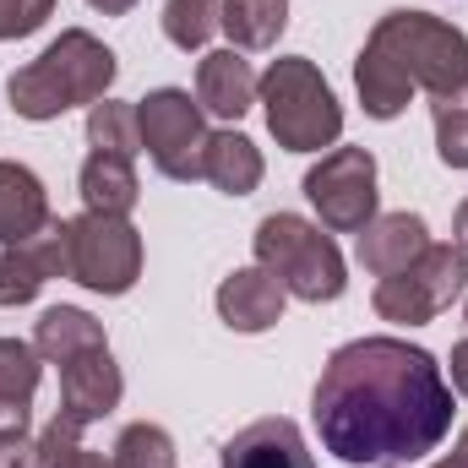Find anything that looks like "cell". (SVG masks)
Masks as SVG:
<instances>
[{"mask_svg":"<svg viewBox=\"0 0 468 468\" xmlns=\"http://www.w3.org/2000/svg\"><path fill=\"white\" fill-rule=\"evenodd\" d=\"M311 414L338 463L409 468L452 431V387L425 349L403 338H359L327 359Z\"/></svg>","mask_w":468,"mask_h":468,"instance_id":"1","label":"cell"},{"mask_svg":"<svg viewBox=\"0 0 468 468\" xmlns=\"http://www.w3.org/2000/svg\"><path fill=\"white\" fill-rule=\"evenodd\" d=\"M354 88H359V104L370 120H398L409 110L414 88H425L431 99L468 93L463 27H452L431 11H387L354 60Z\"/></svg>","mask_w":468,"mask_h":468,"instance_id":"2","label":"cell"},{"mask_svg":"<svg viewBox=\"0 0 468 468\" xmlns=\"http://www.w3.org/2000/svg\"><path fill=\"white\" fill-rule=\"evenodd\" d=\"M115 71H120L115 49H104L82 27H66L33 66L11 71L5 99H11V110L22 120H55V115H66V110H77V104L93 110L110 93Z\"/></svg>","mask_w":468,"mask_h":468,"instance_id":"3","label":"cell"},{"mask_svg":"<svg viewBox=\"0 0 468 468\" xmlns=\"http://www.w3.org/2000/svg\"><path fill=\"white\" fill-rule=\"evenodd\" d=\"M256 99L267 110V131L289 153H322L344 136V110H338L333 88L322 82V71L305 55L272 60L267 77L256 82Z\"/></svg>","mask_w":468,"mask_h":468,"instance_id":"4","label":"cell"},{"mask_svg":"<svg viewBox=\"0 0 468 468\" xmlns=\"http://www.w3.org/2000/svg\"><path fill=\"white\" fill-rule=\"evenodd\" d=\"M256 267H267L305 305H327L349 289L333 234H322L316 224H305L294 213H267L256 224Z\"/></svg>","mask_w":468,"mask_h":468,"instance_id":"5","label":"cell"},{"mask_svg":"<svg viewBox=\"0 0 468 468\" xmlns=\"http://www.w3.org/2000/svg\"><path fill=\"white\" fill-rule=\"evenodd\" d=\"M468 283V256L458 245H425L403 272L376 283V316L398 322V327H420L431 316H441Z\"/></svg>","mask_w":468,"mask_h":468,"instance_id":"6","label":"cell"},{"mask_svg":"<svg viewBox=\"0 0 468 468\" xmlns=\"http://www.w3.org/2000/svg\"><path fill=\"white\" fill-rule=\"evenodd\" d=\"M66 261L71 278L93 294H125L142 278V234L125 218L110 213H82L66 224Z\"/></svg>","mask_w":468,"mask_h":468,"instance_id":"7","label":"cell"},{"mask_svg":"<svg viewBox=\"0 0 468 468\" xmlns=\"http://www.w3.org/2000/svg\"><path fill=\"white\" fill-rule=\"evenodd\" d=\"M136 125H142V147L164 180H202L207 125H202V104H191V93H180V88L147 93L136 104Z\"/></svg>","mask_w":468,"mask_h":468,"instance_id":"8","label":"cell"},{"mask_svg":"<svg viewBox=\"0 0 468 468\" xmlns=\"http://www.w3.org/2000/svg\"><path fill=\"white\" fill-rule=\"evenodd\" d=\"M305 197L322 213V224L338 234H359L376 218V158L365 147H333L311 175Z\"/></svg>","mask_w":468,"mask_h":468,"instance_id":"9","label":"cell"},{"mask_svg":"<svg viewBox=\"0 0 468 468\" xmlns=\"http://www.w3.org/2000/svg\"><path fill=\"white\" fill-rule=\"evenodd\" d=\"M49 278H71V261H66V224H60V218H49L33 239L0 250V305H27Z\"/></svg>","mask_w":468,"mask_h":468,"instance_id":"10","label":"cell"},{"mask_svg":"<svg viewBox=\"0 0 468 468\" xmlns=\"http://www.w3.org/2000/svg\"><path fill=\"white\" fill-rule=\"evenodd\" d=\"M120 392H125V381H120V365H115V354H110V344L60 365V414L77 420L82 431L115 409Z\"/></svg>","mask_w":468,"mask_h":468,"instance_id":"11","label":"cell"},{"mask_svg":"<svg viewBox=\"0 0 468 468\" xmlns=\"http://www.w3.org/2000/svg\"><path fill=\"white\" fill-rule=\"evenodd\" d=\"M283 300L289 289L267 272V267H239L218 283V316L234 333H267L283 322Z\"/></svg>","mask_w":468,"mask_h":468,"instance_id":"12","label":"cell"},{"mask_svg":"<svg viewBox=\"0 0 468 468\" xmlns=\"http://www.w3.org/2000/svg\"><path fill=\"white\" fill-rule=\"evenodd\" d=\"M218 468H316L294 420H256L224 447Z\"/></svg>","mask_w":468,"mask_h":468,"instance_id":"13","label":"cell"},{"mask_svg":"<svg viewBox=\"0 0 468 468\" xmlns=\"http://www.w3.org/2000/svg\"><path fill=\"white\" fill-rule=\"evenodd\" d=\"M431 245V229L420 213H381L359 229V267L376 272V278H392L403 272L420 250Z\"/></svg>","mask_w":468,"mask_h":468,"instance_id":"14","label":"cell"},{"mask_svg":"<svg viewBox=\"0 0 468 468\" xmlns=\"http://www.w3.org/2000/svg\"><path fill=\"white\" fill-rule=\"evenodd\" d=\"M197 104L218 120H239L256 104V71L239 49H213L197 66Z\"/></svg>","mask_w":468,"mask_h":468,"instance_id":"15","label":"cell"},{"mask_svg":"<svg viewBox=\"0 0 468 468\" xmlns=\"http://www.w3.org/2000/svg\"><path fill=\"white\" fill-rule=\"evenodd\" d=\"M38 349L22 338H0V436H27L33 392H38Z\"/></svg>","mask_w":468,"mask_h":468,"instance_id":"16","label":"cell"},{"mask_svg":"<svg viewBox=\"0 0 468 468\" xmlns=\"http://www.w3.org/2000/svg\"><path fill=\"white\" fill-rule=\"evenodd\" d=\"M49 224V197L27 164H0V245H22Z\"/></svg>","mask_w":468,"mask_h":468,"instance_id":"17","label":"cell"},{"mask_svg":"<svg viewBox=\"0 0 468 468\" xmlns=\"http://www.w3.org/2000/svg\"><path fill=\"white\" fill-rule=\"evenodd\" d=\"M202 180L218 186L224 197H250L261 186V153L239 131H213L202 147Z\"/></svg>","mask_w":468,"mask_h":468,"instance_id":"18","label":"cell"},{"mask_svg":"<svg viewBox=\"0 0 468 468\" xmlns=\"http://www.w3.org/2000/svg\"><path fill=\"white\" fill-rule=\"evenodd\" d=\"M33 349L49 365H66V359H77V354H88V349H104V327L88 311H77V305H55V311L38 316Z\"/></svg>","mask_w":468,"mask_h":468,"instance_id":"19","label":"cell"},{"mask_svg":"<svg viewBox=\"0 0 468 468\" xmlns=\"http://www.w3.org/2000/svg\"><path fill=\"white\" fill-rule=\"evenodd\" d=\"M136 169H131V158H120V153H88V164H82V202H88V213H110V218H125L131 207H136Z\"/></svg>","mask_w":468,"mask_h":468,"instance_id":"20","label":"cell"},{"mask_svg":"<svg viewBox=\"0 0 468 468\" xmlns=\"http://www.w3.org/2000/svg\"><path fill=\"white\" fill-rule=\"evenodd\" d=\"M218 27L234 38V49H272L289 27V0H224Z\"/></svg>","mask_w":468,"mask_h":468,"instance_id":"21","label":"cell"},{"mask_svg":"<svg viewBox=\"0 0 468 468\" xmlns=\"http://www.w3.org/2000/svg\"><path fill=\"white\" fill-rule=\"evenodd\" d=\"M88 142L93 153H120V158H136L142 153V125H136V104H115V99H99L88 110Z\"/></svg>","mask_w":468,"mask_h":468,"instance_id":"22","label":"cell"},{"mask_svg":"<svg viewBox=\"0 0 468 468\" xmlns=\"http://www.w3.org/2000/svg\"><path fill=\"white\" fill-rule=\"evenodd\" d=\"M218 5L224 0H169L164 5V33L175 49H202L218 33Z\"/></svg>","mask_w":468,"mask_h":468,"instance_id":"23","label":"cell"},{"mask_svg":"<svg viewBox=\"0 0 468 468\" xmlns=\"http://www.w3.org/2000/svg\"><path fill=\"white\" fill-rule=\"evenodd\" d=\"M77 436H82V425H77V420H66V414H55V420L44 425V436H38L44 468H115V458L88 452Z\"/></svg>","mask_w":468,"mask_h":468,"instance_id":"24","label":"cell"},{"mask_svg":"<svg viewBox=\"0 0 468 468\" xmlns=\"http://www.w3.org/2000/svg\"><path fill=\"white\" fill-rule=\"evenodd\" d=\"M115 468H175V441L158 425H125L115 441Z\"/></svg>","mask_w":468,"mask_h":468,"instance_id":"25","label":"cell"},{"mask_svg":"<svg viewBox=\"0 0 468 468\" xmlns=\"http://www.w3.org/2000/svg\"><path fill=\"white\" fill-rule=\"evenodd\" d=\"M431 115H436V153H441V164L447 169H468V104L436 99Z\"/></svg>","mask_w":468,"mask_h":468,"instance_id":"26","label":"cell"},{"mask_svg":"<svg viewBox=\"0 0 468 468\" xmlns=\"http://www.w3.org/2000/svg\"><path fill=\"white\" fill-rule=\"evenodd\" d=\"M55 0H0V38H27L49 22Z\"/></svg>","mask_w":468,"mask_h":468,"instance_id":"27","label":"cell"},{"mask_svg":"<svg viewBox=\"0 0 468 468\" xmlns=\"http://www.w3.org/2000/svg\"><path fill=\"white\" fill-rule=\"evenodd\" d=\"M0 468H44L38 441H27V436H0Z\"/></svg>","mask_w":468,"mask_h":468,"instance_id":"28","label":"cell"},{"mask_svg":"<svg viewBox=\"0 0 468 468\" xmlns=\"http://www.w3.org/2000/svg\"><path fill=\"white\" fill-rule=\"evenodd\" d=\"M452 387L468 398V338L463 344H452Z\"/></svg>","mask_w":468,"mask_h":468,"instance_id":"29","label":"cell"},{"mask_svg":"<svg viewBox=\"0 0 468 468\" xmlns=\"http://www.w3.org/2000/svg\"><path fill=\"white\" fill-rule=\"evenodd\" d=\"M88 5H93V11H104V16H125L136 0H88Z\"/></svg>","mask_w":468,"mask_h":468,"instance_id":"30","label":"cell"},{"mask_svg":"<svg viewBox=\"0 0 468 468\" xmlns=\"http://www.w3.org/2000/svg\"><path fill=\"white\" fill-rule=\"evenodd\" d=\"M452 234H458V250L468 256V202L458 207V218H452Z\"/></svg>","mask_w":468,"mask_h":468,"instance_id":"31","label":"cell"},{"mask_svg":"<svg viewBox=\"0 0 468 468\" xmlns=\"http://www.w3.org/2000/svg\"><path fill=\"white\" fill-rule=\"evenodd\" d=\"M452 458H458V463L468 468V431H463V436H458V452H452Z\"/></svg>","mask_w":468,"mask_h":468,"instance_id":"32","label":"cell"}]
</instances>
